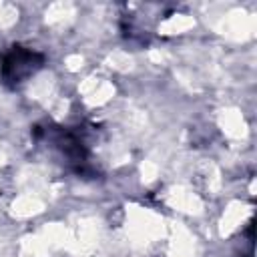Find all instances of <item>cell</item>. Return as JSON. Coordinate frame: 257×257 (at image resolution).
<instances>
[{
  "instance_id": "1",
  "label": "cell",
  "mask_w": 257,
  "mask_h": 257,
  "mask_svg": "<svg viewBox=\"0 0 257 257\" xmlns=\"http://www.w3.org/2000/svg\"><path fill=\"white\" fill-rule=\"evenodd\" d=\"M40 56L36 52H30V50H24V48H16L12 50L4 64H2V74L8 82H20L24 76L32 74L38 64H40Z\"/></svg>"
}]
</instances>
